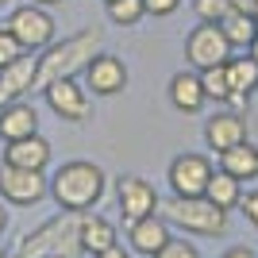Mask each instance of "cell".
<instances>
[{"instance_id": "obj_2", "label": "cell", "mask_w": 258, "mask_h": 258, "mask_svg": "<svg viewBox=\"0 0 258 258\" xmlns=\"http://www.w3.org/2000/svg\"><path fill=\"white\" fill-rule=\"evenodd\" d=\"M104 189H108V173L89 158L62 162L50 173V197H54V205L66 208V212H89V208H97Z\"/></svg>"}, {"instance_id": "obj_18", "label": "cell", "mask_w": 258, "mask_h": 258, "mask_svg": "<svg viewBox=\"0 0 258 258\" xmlns=\"http://www.w3.org/2000/svg\"><path fill=\"white\" fill-rule=\"evenodd\" d=\"M116 243H119V231L108 216L81 212V250H85V254H100V250L116 247Z\"/></svg>"}, {"instance_id": "obj_11", "label": "cell", "mask_w": 258, "mask_h": 258, "mask_svg": "<svg viewBox=\"0 0 258 258\" xmlns=\"http://www.w3.org/2000/svg\"><path fill=\"white\" fill-rule=\"evenodd\" d=\"M116 205H119V216H123V224H135L143 216H154L162 205L158 189H154L147 177H116Z\"/></svg>"}, {"instance_id": "obj_12", "label": "cell", "mask_w": 258, "mask_h": 258, "mask_svg": "<svg viewBox=\"0 0 258 258\" xmlns=\"http://www.w3.org/2000/svg\"><path fill=\"white\" fill-rule=\"evenodd\" d=\"M247 139H250V127H247L243 112L220 108V112H212L205 119V143H208V151H216V154L231 151V147H239V143H247Z\"/></svg>"}, {"instance_id": "obj_20", "label": "cell", "mask_w": 258, "mask_h": 258, "mask_svg": "<svg viewBox=\"0 0 258 258\" xmlns=\"http://www.w3.org/2000/svg\"><path fill=\"white\" fill-rule=\"evenodd\" d=\"M205 197L216 208L231 212V208H239V201H243V181H235V177L224 173V170H216L212 177H208V185H205Z\"/></svg>"}, {"instance_id": "obj_26", "label": "cell", "mask_w": 258, "mask_h": 258, "mask_svg": "<svg viewBox=\"0 0 258 258\" xmlns=\"http://www.w3.org/2000/svg\"><path fill=\"white\" fill-rule=\"evenodd\" d=\"M154 258H201V250H197V243H185V239H170V243H166V247H162Z\"/></svg>"}, {"instance_id": "obj_3", "label": "cell", "mask_w": 258, "mask_h": 258, "mask_svg": "<svg viewBox=\"0 0 258 258\" xmlns=\"http://www.w3.org/2000/svg\"><path fill=\"white\" fill-rule=\"evenodd\" d=\"M20 258H81V212H66L58 208V216H50L46 224H39L35 231L20 239L16 247Z\"/></svg>"}, {"instance_id": "obj_16", "label": "cell", "mask_w": 258, "mask_h": 258, "mask_svg": "<svg viewBox=\"0 0 258 258\" xmlns=\"http://www.w3.org/2000/svg\"><path fill=\"white\" fill-rule=\"evenodd\" d=\"M166 93H170V104L177 108L181 116H197V112L208 104L205 85H201V74H197V70H177V74L170 77Z\"/></svg>"}, {"instance_id": "obj_8", "label": "cell", "mask_w": 258, "mask_h": 258, "mask_svg": "<svg viewBox=\"0 0 258 258\" xmlns=\"http://www.w3.org/2000/svg\"><path fill=\"white\" fill-rule=\"evenodd\" d=\"M216 173L212 158L208 154H197V151H181L177 158L170 162L166 170V181H170V193L173 197H205V185L208 177Z\"/></svg>"}, {"instance_id": "obj_31", "label": "cell", "mask_w": 258, "mask_h": 258, "mask_svg": "<svg viewBox=\"0 0 258 258\" xmlns=\"http://www.w3.org/2000/svg\"><path fill=\"white\" fill-rule=\"evenodd\" d=\"M224 258H258V250H250V247H227Z\"/></svg>"}, {"instance_id": "obj_5", "label": "cell", "mask_w": 258, "mask_h": 258, "mask_svg": "<svg viewBox=\"0 0 258 258\" xmlns=\"http://www.w3.org/2000/svg\"><path fill=\"white\" fill-rule=\"evenodd\" d=\"M4 27L12 31V39H16L27 54H39V50H46V46L54 43V16H50V8H39V4H31V0L12 8Z\"/></svg>"}, {"instance_id": "obj_7", "label": "cell", "mask_w": 258, "mask_h": 258, "mask_svg": "<svg viewBox=\"0 0 258 258\" xmlns=\"http://www.w3.org/2000/svg\"><path fill=\"white\" fill-rule=\"evenodd\" d=\"M231 43L224 39L220 23H197L193 31L185 35V62L189 70H208V66H224L231 58Z\"/></svg>"}, {"instance_id": "obj_33", "label": "cell", "mask_w": 258, "mask_h": 258, "mask_svg": "<svg viewBox=\"0 0 258 258\" xmlns=\"http://www.w3.org/2000/svg\"><path fill=\"white\" fill-rule=\"evenodd\" d=\"M8 231V208H4V201H0V235Z\"/></svg>"}, {"instance_id": "obj_41", "label": "cell", "mask_w": 258, "mask_h": 258, "mask_svg": "<svg viewBox=\"0 0 258 258\" xmlns=\"http://www.w3.org/2000/svg\"><path fill=\"white\" fill-rule=\"evenodd\" d=\"M254 8H258V0H254Z\"/></svg>"}, {"instance_id": "obj_9", "label": "cell", "mask_w": 258, "mask_h": 258, "mask_svg": "<svg viewBox=\"0 0 258 258\" xmlns=\"http://www.w3.org/2000/svg\"><path fill=\"white\" fill-rule=\"evenodd\" d=\"M43 197H50V177L43 170H16V166H0V201L16 208H31Z\"/></svg>"}, {"instance_id": "obj_4", "label": "cell", "mask_w": 258, "mask_h": 258, "mask_svg": "<svg viewBox=\"0 0 258 258\" xmlns=\"http://www.w3.org/2000/svg\"><path fill=\"white\" fill-rule=\"evenodd\" d=\"M158 216L170 227H177L181 235H201V239H216L227 231V212L216 208L208 197H166L158 205Z\"/></svg>"}, {"instance_id": "obj_24", "label": "cell", "mask_w": 258, "mask_h": 258, "mask_svg": "<svg viewBox=\"0 0 258 258\" xmlns=\"http://www.w3.org/2000/svg\"><path fill=\"white\" fill-rule=\"evenodd\" d=\"M201 74V85H205V97L216 104H227L231 97V85H227V70L224 66H208V70H197Z\"/></svg>"}, {"instance_id": "obj_13", "label": "cell", "mask_w": 258, "mask_h": 258, "mask_svg": "<svg viewBox=\"0 0 258 258\" xmlns=\"http://www.w3.org/2000/svg\"><path fill=\"white\" fill-rule=\"evenodd\" d=\"M35 74H39V54H27V50H23L16 62L4 66V70H0V108L31 97L35 93Z\"/></svg>"}, {"instance_id": "obj_29", "label": "cell", "mask_w": 258, "mask_h": 258, "mask_svg": "<svg viewBox=\"0 0 258 258\" xmlns=\"http://www.w3.org/2000/svg\"><path fill=\"white\" fill-rule=\"evenodd\" d=\"M239 212L247 216L250 224L258 227V189H250V193H243V201H239Z\"/></svg>"}, {"instance_id": "obj_6", "label": "cell", "mask_w": 258, "mask_h": 258, "mask_svg": "<svg viewBox=\"0 0 258 258\" xmlns=\"http://www.w3.org/2000/svg\"><path fill=\"white\" fill-rule=\"evenodd\" d=\"M43 100L58 119L66 123H85L93 116V93H89L77 77H62V81H50L43 89Z\"/></svg>"}, {"instance_id": "obj_25", "label": "cell", "mask_w": 258, "mask_h": 258, "mask_svg": "<svg viewBox=\"0 0 258 258\" xmlns=\"http://www.w3.org/2000/svg\"><path fill=\"white\" fill-rule=\"evenodd\" d=\"M193 12H197V23H220L227 12H235L227 0H193Z\"/></svg>"}, {"instance_id": "obj_15", "label": "cell", "mask_w": 258, "mask_h": 258, "mask_svg": "<svg viewBox=\"0 0 258 258\" xmlns=\"http://www.w3.org/2000/svg\"><path fill=\"white\" fill-rule=\"evenodd\" d=\"M4 166H16V170H43L50 166L54 158V147L50 139H43V135H27V139H16V143H4Z\"/></svg>"}, {"instance_id": "obj_39", "label": "cell", "mask_w": 258, "mask_h": 258, "mask_svg": "<svg viewBox=\"0 0 258 258\" xmlns=\"http://www.w3.org/2000/svg\"><path fill=\"white\" fill-rule=\"evenodd\" d=\"M8 258H20V254H8Z\"/></svg>"}, {"instance_id": "obj_30", "label": "cell", "mask_w": 258, "mask_h": 258, "mask_svg": "<svg viewBox=\"0 0 258 258\" xmlns=\"http://www.w3.org/2000/svg\"><path fill=\"white\" fill-rule=\"evenodd\" d=\"M93 258H131V250H127V247H119V243H116V247L100 250V254H93Z\"/></svg>"}, {"instance_id": "obj_28", "label": "cell", "mask_w": 258, "mask_h": 258, "mask_svg": "<svg viewBox=\"0 0 258 258\" xmlns=\"http://www.w3.org/2000/svg\"><path fill=\"white\" fill-rule=\"evenodd\" d=\"M143 8H147V16H154V20H166V16H173V12L181 8V0H143Z\"/></svg>"}, {"instance_id": "obj_21", "label": "cell", "mask_w": 258, "mask_h": 258, "mask_svg": "<svg viewBox=\"0 0 258 258\" xmlns=\"http://www.w3.org/2000/svg\"><path fill=\"white\" fill-rule=\"evenodd\" d=\"M220 31H224V39L231 43V50H247L250 43H254V12H227L224 20H220Z\"/></svg>"}, {"instance_id": "obj_38", "label": "cell", "mask_w": 258, "mask_h": 258, "mask_svg": "<svg viewBox=\"0 0 258 258\" xmlns=\"http://www.w3.org/2000/svg\"><path fill=\"white\" fill-rule=\"evenodd\" d=\"M0 258H8V254H4V247H0Z\"/></svg>"}, {"instance_id": "obj_23", "label": "cell", "mask_w": 258, "mask_h": 258, "mask_svg": "<svg viewBox=\"0 0 258 258\" xmlns=\"http://www.w3.org/2000/svg\"><path fill=\"white\" fill-rule=\"evenodd\" d=\"M104 8H108L112 27H139V23L147 20L143 0H112V4H104Z\"/></svg>"}, {"instance_id": "obj_14", "label": "cell", "mask_w": 258, "mask_h": 258, "mask_svg": "<svg viewBox=\"0 0 258 258\" xmlns=\"http://www.w3.org/2000/svg\"><path fill=\"white\" fill-rule=\"evenodd\" d=\"M173 239V227L162 220L158 212L154 216H143L135 224H127V250L131 254H143V258H154L166 243Z\"/></svg>"}, {"instance_id": "obj_27", "label": "cell", "mask_w": 258, "mask_h": 258, "mask_svg": "<svg viewBox=\"0 0 258 258\" xmlns=\"http://www.w3.org/2000/svg\"><path fill=\"white\" fill-rule=\"evenodd\" d=\"M20 54H23V46L16 43V39H12V31H8V27H0V70H4L8 62H16Z\"/></svg>"}, {"instance_id": "obj_22", "label": "cell", "mask_w": 258, "mask_h": 258, "mask_svg": "<svg viewBox=\"0 0 258 258\" xmlns=\"http://www.w3.org/2000/svg\"><path fill=\"white\" fill-rule=\"evenodd\" d=\"M224 70H227V85H231V93H239V97H250L258 89V62L250 58V54H243V58H227L224 62Z\"/></svg>"}, {"instance_id": "obj_34", "label": "cell", "mask_w": 258, "mask_h": 258, "mask_svg": "<svg viewBox=\"0 0 258 258\" xmlns=\"http://www.w3.org/2000/svg\"><path fill=\"white\" fill-rule=\"evenodd\" d=\"M31 4H39V8H58V4H66V0H31Z\"/></svg>"}, {"instance_id": "obj_1", "label": "cell", "mask_w": 258, "mask_h": 258, "mask_svg": "<svg viewBox=\"0 0 258 258\" xmlns=\"http://www.w3.org/2000/svg\"><path fill=\"white\" fill-rule=\"evenodd\" d=\"M104 46V31L100 27H85V31L70 35L62 43H50L46 50H39V74H35V93H43L50 81H62V77H81L93 58Z\"/></svg>"}, {"instance_id": "obj_40", "label": "cell", "mask_w": 258, "mask_h": 258, "mask_svg": "<svg viewBox=\"0 0 258 258\" xmlns=\"http://www.w3.org/2000/svg\"><path fill=\"white\" fill-rule=\"evenodd\" d=\"M104 4H112V0H104Z\"/></svg>"}, {"instance_id": "obj_37", "label": "cell", "mask_w": 258, "mask_h": 258, "mask_svg": "<svg viewBox=\"0 0 258 258\" xmlns=\"http://www.w3.org/2000/svg\"><path fill=\"white\" fill-rule=\"evenodd\" d=\"M254 27H258V8H254Z\"/></svg>"}, {"instance_id": "obj_36", "label": "cell", "mask_w": 258, "mask_h": 258, "mask_svg": "<svg viewBox=\"0 0 258 258\" xmlns=\"http://www.w3.org/2000/svg\"><path fill=\"white\" fill-rule=\"evenodd\" d=\"M8 4H12V0H0V8H8Z\"/></svg>"}, {"instance_id": "obj_35", "label": "cell", "mask_w": 258, "mask_h": 258, "mask_svg": "<svg viewBox=\"0 0 258 258\" xmlns=\"http://www.w3.org/2000/svg\"><path fill=\"white\" fill-rule=\"evenodd\" d=\"M247 54H250V58H254V62H258V35H254V43L247 46Z\"/></svg>"}, {"instance_id": "obj_17", "label": "cell", "mask_w": 258, "mask_h": 258, "mask_svg": "<svg viewBox=\"0 0 258 258\" xmlns=\"http://www.w3.org/2000/svg\"><path fill=\"white\" fill-rule=\"evenodd\" d=\"M27 135H39V112H35V104H27V100L4 104L0 108V139L16 143V139H27Z\"/></svg>"}, {"instance_id": "obj_19", "label": "cell", "mask_w": 258, "mask_h": 258, "mask_svg": "<svg viewBox=\"0 0 258 258\" xmlns=\"http://www.w3.org/2000/svg\"><path fill=\"white\" fill-rule=\"evenodd\" d=\"M216 158H220V170L231 173L235 181H254L258 177V147L250 139L231 147V151H224V154H216Z\"/></svg>"}, {"instance_id": "obj_32", "label": "cell", "mask_w": 258, "mask_h": 258, "mask_svg": "<svg viewBox=\"0 0 258 258\" xmlns=\"http://www.w3.org/2000/svg\"><path fill=\"white\" fill-rule=\"evenodd\" d=\"M235 12H254V0H227Z\"/></svg>"}, {"instance_id": "obj_10", "label": "cell", "mask_w": 258, "mask_h": 258, "mask_svg": "<svg viewBox=\"0 0 258 258\" xmlns=\"http://www.w3.org/2000/svg\"><path fill=\"white\" fill-rule=\"evenodd\" d=\"M131 74H127V62L119 58V54H108L100 50L93 62L81 70V85L93 93V97H119L123 89H127Z\"/></svg>"}]
</instances>
